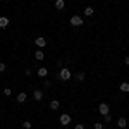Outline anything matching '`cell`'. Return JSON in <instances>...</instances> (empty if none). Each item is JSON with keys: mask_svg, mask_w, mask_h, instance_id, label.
I'll use <instances>...</instances> for the list:
<instances>
[{"mask_svg": "<svg viewBox=\"0 0 129 129\" xmlns=\"http://www.w3.org/2000/svg\"><path fill=\"white\" fill-rule=\"evenodd\" d=\"M26 98H28V95H26V93H19V95H17V103H24Z\"/></svg>", "mask_w": 129, "mask_h": 129, "instance_id": "10", "label": "cell"}, {"mask_svg": "<svg viewBox=\"0 0 129 129\" xmlns=\"http://www.w3.org/2000/svg\"><path fill=\"white\" fill-rule=\"evenodd\" d=\"M33 98L36 100V102H40V100L43 98V93H41L40 89H36V91H35V93H33Z\"/></svg>", "mask_w": 129, "mask_h": 129, "instance_id": "9", "label": "cell"}, {"mask_svg": "<svg viewBox=\"0 0 129 129\" xmlns=\"http://www.w3.org/2000/svg\"><path fill=\"white\" fill-rule=\"evenodd\" d=\"M120 91L122 93H129V83H120Z\"/></svg>", "mask_w": 129, "mask_h": 129, "instance_id": "14", "label": "cell"}, {"mask_svg": "<svg viewBox=\"0 0 129 129\" xmlns=\"http://www.w3.org/2000/svg\"><path fill=\"white\" fill-rule=\"evenodd\" d=\"M71 24L76 26V28H78V26H83V17H81V16H72V17H71Z\"/></svg>", "mask_w": 129, "mask_h": 129, "instance_id": "3", "label": "cell"}, {"mask_svg": "<svg viewBox=\"0 0 129 129\" xmlns=\"http://www.w3.org/2000/svg\"><path fill=\"white\" fill-rule=\"evenodd\" d=\"M4 71H5V64H4V62H0V72H4Z\"/></svg>", "mask_w": 129, "mask_h": 129, "instance_id": "20", "label": "cell"}, {"mask_svg": "<svg viewBox=\"0 0 129 129\" xmlns=\"http://www.w3.org/2000/svg\"><path fill=\"white\" fill-rule=\"evenodd\" d=\"M60 124H62V126H69L71 124V115H67V114L60 115Z\"/></svg>", "mask_w": 129, "mask_h": 129, "instance_id": "5", "label": "cell"}, {"mask_svg": "<svg viewBox=\"0 0 129 129\" xmlns=\"http://www.w3.org/2000/svg\"><path fill=\"white\" fill-rule=\"evenodd\" d=\"M35 59H36V60H43V59H45L43 50H36V52H35Z\"/></svg>", "mask_w": 129, "mask_h": 129, "instance_id": "7", "label": "cell"}, {"mask_svg": "<svg viewBox=\"0 0 129 129\" xmlns=\"http://www.w3.org/2000/svg\"><path fill=\"white\" fill-rule=\"evenodd\" d=\"M55 7H57L59 10H62L64 7H66V2H64V0H55Z\"/></svg>", "mask_w": 129, "mask_h": 129, "instance_id": "12", "label": "cell"}, {"mask_svg": "<svg viewBox=\"0 0 129 129\" xmlns=\"http://www.w3.org/2000/svg\"><path fill=\"white\" fill-rule=\"evenodd\" d=\"M47 74H48V69H47V67H40V69H38V76H40V78H45Z\"/></svg>", "mask_w": 129, "mask_h": 129, "instance_id": "11", "label": "cell"}, {"mask_svg": "<svg viewBox=\"0 0 129 129\" xmlns=\"http://www.w3.org/2000/svg\"><path fill=\"white\" fill-rule=\"evenodd\" d=\"M95 129H103V124H102V122H96V124H95Z\"/></svg>", "mask_w": 129, "mask_h": 129, "instance_id": "19", "label": "cell"}, {"mask_svg": "<svg viewBox=\"0 0 129 129\" xmlns=\"http://www.w3.org/2000/svg\"><path fill=\"white\" fill-rule=\"evenodd\" d=\"M0 74H2V72H0ZM0 78H2V76H0Z\"/></svg>", "mask_w": 129, "mask_h": 129, "instance_id": "23", "label": "cell"}, {"mask_svg": "<svg viewBox=\"0 0 129 129\" xmlns=\"http://www.w3.org/2000/svg\"><path fill=\"white\" fill-rule=\"evenodd\" d=\"M74 79L76 81H84V72H78V74H76V76H74Z\"/></svg>", "mask_w": 129, "mask_h": 129, "instance_id": "16", "label": "cell"}, {"mask_svg": "<svg viewBox=\"0 0 129 129\" xmlns=\"http://www.w3.org/2000/svg\"><path fill=\"white\" fill-rule=\"evenodd\" d=\"M124 64H126V66H129V55L126 57V59H124Z\"/></svg>", "mask_w": 129, "mask_h": 129, "instance_id": "21", "label": "cell"}, {"mask_svg": "<svg viewBox=\"0 0 129 129\" xmlns=\"http://www.w3.org/2000/svg\"><path fill=\"white\" fill-rule=\"evenodd\" d=\"M7 26H9V19H7V17H0V28L5 29Z\"/></svg>", "mask_w": 129, "mask_h": 129, "instance_id": "8", "label": "cell"}, {"mask_svg": "<svg viewBox=\"0 0 129 129\" xmlns=\"http://www.w3.org/2000/svg\"><path fill=\"white\" fill-rule=\"evenodd\" d=\"M35 45H36V47H40V48L47 47V38H43V36H38V38L35 40Z\"/></svg>", "mask_w": 129, "mask_h": 129, "instance_id": "4", "label": "cell"}, {"mask_svg": "<svg viewBox=\"0 0 129 129\" xmlns=\"http://www.w3.org/2000/svg\"><path fill=\"white\" fill-rule=\"evenodd\" d=\"M98 112L105 117V115H109V112H110V109H109V105L107 103H100L98 105Z\"/></svg>", "mask_w": 129, "mask_h": 129, "instance_id": "2", "label": "cell"}, {"mask_svg": "<svg viewBox=\"0 0 129 129\" xmlns=\"http://www.w3.org/2000/svg\"><path fill=\"white\" fill-rule=\"evenodd\" d=\"M4 95H5V96H10V95H12L10 88H5V89H4Z\"/></svg>", "mask_w": 129, "mask_h": 129, "instance_id": "18", "label": "cell"}, {"mask_svg": "<svg viewBox=\"0 0 129 129\" xmlns=\"http://www.w3.org/2000/svg\"><path fill=\"white\" fill-rule=\"evenodd\" d=\"M22 127L24 129H31V122L29 120H24V122H22Z\"/></svg>", "mask_w": 129, "mask_h": 129, "instance_id": "17", "label": "cell"}, {"mask_svg": "<svg viewBox=\"0 0 129 129\" xmlns=\"http://www.w3.org/2000/svg\"><path fill=\"white\" fill-rule=\"evenodd\" d=\"M117 126L119 127H126L127 126V120L124 119V117H120V119H117Z\"/></svg>", "mask_w": 129, "mask_h": 129, "instance_id": "13", "label": "cell"}, {"mask_svg": "<svg viewBox=\"0 0 129 129\" xmlns=\"http://www.w3.org/2000/svg\"><path fill=\"white\" fill-rule=\"evenodd\" d=\"M74 129H84V126H83V124H78V126H76Z\"/></svg>", "mask_w": 129, "mask_h": 129, "instance_id": "22", "label": "cell"}, {"mask_svg": "<svg viewBox=\"0 0 129 129\" xmlns=\"http://www.w3.org/2000/svg\"><path fill=\"white\" fill-rule=\"evenodd\" d=\"M59 107H60L59 100H52V102H50V110H57Z\"/></svg>", "mask_w": 129, "mask_h": 129, "instance_id": "6", "label": "cell"}, {"mask_svg": "<svg viewBox=\"0 0 129 129\" xmlns=\"http://www.w3.org/2000/svg\"><path fill=\"white\" fill-rule=\"evenodd\" d=\"M71 71L67 69V67H64V69H60V72H59V79H62V81H69L71 79Z\"/></svg>", "mask_w": 129, "mask_h": 129, "instance_id": "1", "label": "cell"}, {"mask_svg": "<svg viewBox=\"0 0 129 129\" xmlns=\"http://www.w3.org/2000/svg\"><path fill=\"white\" fill-rule=\"evenodd\" d=\"M93 12H95V10H93V7H86V9H84V16H86V17H89V16H93Z\"/></svg>", "mask_w": 129, "mask_h": 129, "instance_id": "15", "label": "cell"}]
</instances>
